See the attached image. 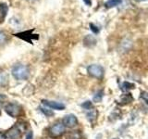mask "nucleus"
Returning <instances> with one entry per match:
<instances>
[{
    "mask_svg": "<svg viewBox=\"0 0 148 139\" xmlns=\"http://www.w3.org/2000/svg\"><path fill=\"white\" fill-rule=\"evenodd\" d=\"M103 91H99V92H97L96 94L94 96V100L95 102H100L102 100V98H103Z\"/></svg>",
    "mask_w": 148,
    "mask_h": 139,
    "instance_id": "dca6fc26",
    "label": "nucleus"
},
{
    "mask_svg": "<svg viewBox=\"0 0 148 139\" xmlns=\"http://www.w3.org/2000/svg\"><path fill=\"white\" fill-rule=\"evenodd\" d=\"M12 75L16 80H27L30 75V71L27 66L23 64L14 65L11 70Z\"/></svg>",
    "mask_w": 148,
    "mask_h": 139,
    "instance_id": "f257e3e1",
    "label": "nucleus"
},
{
    "mask_svg": "<svg viewBox=\"0 0 148 139\" xmlns=\"http://www.w3.org/2000/svg\"><path fill=\"white\" fill-rule=\"evenodd\" d=\"M41 111L43 112L45 116H47V117H51V116L54 115V112L51 109H45V108H42L41 109Z\"/></svg>",
    "mask_w": 148,
    "mask_h": 139,
    "instance_id": "f3484780",
    "label": "nucleus"
},
{
    "mask_svg": "<svg viewBox=\"0 0 148 139\" xmlns=\"http://www.w3.org/2000/svg\"><path fill=\"white\" fill-rule=\"evenodd\" d=\"M8 11V5L5 3H0V22H3L5 21Z\"/></svg>",
    "mask_w": 148,
    "mask_h": 139,
    "instance_id": "9d476101",
    "label": "nucleus"
},
{
    "mask_svg": "<svg viewBox=\"0 0 148 139\" xmlns=\"http://www.w3.org/2000/svg\"><path fill=\"white\" fill-rule=\"evenodd\" d=\"M139 1H146V0H139Z\"/></svg>",
    "mask_w": 148,
    "mask_h": 139,
    "instance_id": "393cba45",
    "label": "nucleus"
},
{
    "mask_svg": "<svg viewBox=\"0 0 148 139\" xmlns=\"http://www.w3.org/2000/svg\"><path fill=\"white\" fill-rule=\"evenodd\" d=\"M65 133V126L63 123L57 122L54 123L52 126L49 128V133L53 137H58Z\"/></svg>",
    "mask_w": 148,
    "mask_h": 139,
    "instance_id": "20e7f679",
    "label": "nucleus"
},
{
    "mask_svg": "<svg viewBox=\"0 0 148 139\" xmlns=\"http://www.w3.org/2000/svg\"><path fill=\"white\" fill-rule=\"evenodd\" d=\"M15 36L20 37V38L28 42V43H32L34 39H38V36H37V34H32V30L25 31V32H18V34H15Z\"/></svg>",
    "mask_w": 148,
    "mask_h": 139,
    "instance_id": "6e6552de",
    "label": "nucleus"
},
{
    "mask_svg": "<svg viewBox=\"0 0 148 139\" xmlns=\"http://www.w3.org/2000/svg\"><path fill=\"white\" fill-rule=\"evenodd\" d=\"M8 83V75L6 72H0V87H4Z\"/></svg>",
    "mask_w": 148,
    "mask_h": 139,
    "instance_id": "9b49d317",
    "label": "nucleus"
},
{
    "mask_svg": "<svg viewBox=\"0 0 148 139\" xmlns=\"http://www.w3.org/2000/svg\"><path fill=\"white\" fill-rule=\"evenodd\" d=\"M5 99H6V96H3V95H0V111H1L2 106H3V102H4Z\"/></svg>",
    "mask_w": 148,
    "mask_h": 139,
    "instance_id": "412c9836",
    "label": "nucleus"
},
{
    "mask_svg": "<svg viewBox=\"0 0 148 139\" xmlns=\"http://www.w3.org/2000/svg\"><path fill=\"white\" fill-rule=\"evenodd\" d=\"M82 108H84L85 109H92V103L90 101H86V102H84L82 105Z\"/></svg>",
    "mask_w": 148,
    "mask_h": 139,
    "instance_id": "a211bd4d",
    "label": "nucleus"
},
{
    "mask_svg": "<svg viewBox=\"0 0 148 139\" xmlns=\"http://www.w3.org/2000/svg\"><path fill=\"white\" fill-rule=\"evenodd\" d=\"M41 102H42V104H44L45 107H47V108L52 109L63 110L65 109V105L63 103H61V102L53 101V100H46V99H43Z\"/></svg>",
    "mask_w": 148,
    "mask_h": 139,
    "instance_id": "0eeeda50",
    "label": "nucleus"
},
{
    "mask_svg": "<svg viewBox=\"0 0 148 139\" xmlns=\"http://www.w3.org/2000/svg\"><path fill=\"white\" fill-rule=\"evenodd\" d=\"M90 27H91L92 32H94V34H98V32H99V28L97 27V26H95V24H92V23H90Z\"/></svg>",
    "mask_w": 148,
    "mask_h": 139,
    "instance_id": "6ab92c4d",
    "label": "nucleus"
},
{
    "mask_svg": "<svg viewBox=\"0 0 148 139\" xmlns=\"http://www.w3.org/2000/svg\"><path fill=\"white\" fill-rule=\"evenodd\" d=\"M8 40V35L5 31L0 30V46L5 45Z\"/></svg>",
    "mask_w": 148,
    "mask_h": 139,
    "instance_id": "2eb2a0df",
    "label": "nucleus"
},
{
    "mask_svg": "<svg viewBox=\"0 0 148 139\" xmlns=\"http://www.w3.org/2000/svg\"><path fill=\"white\" fill-rule=\"evenodd\" d=\"M122 3V0H108L106 3H105V6L106 8H115L119 6Z\"/></svg>",
    "mask_w": 148,
    "mask_h": 139,
    "instance_id": "ddd939ff",
    "label": "nucleus"
},
{
    "mask_svg": "<svg viewBox=\"0 0 148 139\" xmlns=\"http://www.w3.org/2000/svg\"><path fill=\"white\" fill-rule=\"evenodd\" d=\"M82 1L83 2H84L86 5H87V6H92V1H91V0H82Z\"/></svg>",
    "mask_w": 148,
    "mask_h": 139,
    "instance_id": "5701e85b",
    "label": "nucleus"
},
{
    "mask_svg": "<svg viewBox=\"0 0 148 139\" xmlns=\"http://www.w3.org/2000/svg\"><path fill=\"white\" fill-rule=\"evenodd\" d=\"M83 44H84L85 46L87 47H92V46H94L96 45V39L94 35H90L88 34L84 37V39H83Z\"/></svg>",
    "mask_w": 148,
    "mask_h": 139,
    "instance_id": "1a4fd4ad",
    "label": "nucleus"
},
{
    "mask_svg": "<svg viewBox=\"0 0 148 139\" xmlns=\"http://www.w3.org/2000/svg\"><path fill=\"white\" fill-rule=\"evenodd\" d=\"M62 123L65 127L73 128L78 125V119L74 114H68L63 118Z\"/></svg>",
    "mask_w": 148,
    "mask_h": 139,
    "instance_id": "423d86ee",
    "label": "nucleus"
},
{
    "mask_svg": "<svg viewBox=\"0 0 148 139\" xmlns=\"http://www.w3.org/2000/svg\"><path fill=\"white\" fill-rule=\"evenodd\" d=\"M140 96H141V98H142L143 100H145V103L148 105V93H146V92H143Z\"/></svg>",
    "mask_w": 148,
    "mask_h": 139,
    "instance_id": "aec40b11",
    "label": "nucleus"
},
{
    "mask_svg": "<svg viewBox=\"0 0 148 139\" xmlns=\"http://www.w3.org/2000/svg\"><path fill=\"white\" fill-rule=\"evenodd\" d=\"M22 136V130L18 125H14L6 133L7 139H21Z\"/></svg>",
    "mask_w": 148,
    "mask_h": 139,
    "instance_id": "39448f33",
    "label": "nucleus"
},
{
    "mask_svg": "<svg viewBox=\"0 0 148 139\" xmlns=\"http://www.w3.org/2000/svg\"><path fill=\"white\" fill-rule=\"evenodd\" d=\"M87 72L89 73V75L101 80L102 78L104 77V69L100 65L97 64H92L90 66H88L87 68Z\"/></svg>",
    "mask_w": 148,
    "mask_h": 139,
    "instance_id": "f03ea898",
    "label": "nucleus"
},
{
    "mask_svg": "<svg viewBox=\"0 0 148 139\" xmlns=\"http://www.w3.org/2000/svg\"><path fill=\"white\" fill-rule=\"evenodd\" d=\"M66 139H82V133L80 131H73L67 134Z\"/></svg>",
    "mask_w": 148,
    "mask_h": 139,
    "instance_id": "f8f14e48",
    "label": "nucleus"
},
{
    "mask_svg": "<svg viewBox=\"0 0 148 139\" xmlns=\"http://www.w3.org/2000/svg\"><path fill=\"white\" fill-rule=\"evenodd\" d=\"M5 111L13 118H17L21 113V107L17 103H8L5 107Z\"/></svg>",
    "mask_w": 148,
    "mask_h": 139,
    "instance_id": "7ed1b4c3",
    "label": "nucleus"
},
{
    "mask_svg": "<svg viewBox=\"0 0 148 139\" xmlns=\"http://www.w3.org/2000/svg\"><path fill=\"white\" fill-rule=\"evenodd\" d=\"M87 118L91 122H94V120H95L97 118V111L94 108L89 109V112L87 113Z\"/></svg>",
    "mask_w": 148,
    "mask_h": 139,
    "instance_id": "4468645a",
    "label": "nucleus"
},
{
    "mask_svg": "<svg viewBox=\"0 0 148 139\" xmlns=\"http://www.w3.org/2000/svg\"><path fill=\"white\" fill-rule=\"evenodd\" d=\"M0 139H7L6 133H4L2 132H0Z\"/></svg>",
    "mask_w": 148,
    "mask_h": 139,
    "instance_id": "b1692460",
    "label": "nucleus"
},
{
    "mask_svg": "<svg viewBox=\"0 0 148 139\" xmlns=\"http://www.w3.org/2000/svg\"><path fill=\"white\" fill-rule=\"evenodd\" d=\"M26 139H34V133H32V131H29V132L27 133Z\"/></svg>",
    "mask_w": 148,
    "mask_h": 139,
    "instance_id": "4be33fe9",
    "label": "nucleus"
}]
</instances>
